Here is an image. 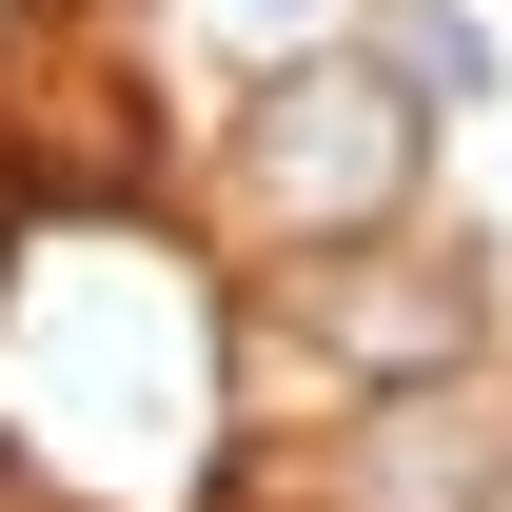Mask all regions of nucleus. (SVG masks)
Masks as SVG:
<instances>
[{
    "label": "nucleus",
    "mask_w": 512,
    "mask_h": 512,
    "mask_svg": "<svg viewBox=\"0 0 512 512\" xmlns=\"http://www.w3.org/2000/svg\"><path fill=\"white\" fill-rule=\"evenodd\" d=\"M394 79H414V99H473V79H493V20H473V0H414V20H394Z\"/></svg>",
    "instance_id": "39448f33"
},
{
    "label": "nucleus",
    "mask_w": 512,
    "mask_h": 512,
    "mask_svg": "<svg viewBox=\"0 0 512 512\" xmlns=\"http://www.w3.org/2000/svg\"><path fill=\"white\" fill-rule=\"evenodd\" d=\"M0 434L79 493H197L217 473V316L158 237H40L0 276Z\"/></svg>",
    "instance_id": "f257e3e1"
},
{
    "label": "nucleus",
    "mask_w": 512,
    "mask_h": 512,
    "mask_svg": "<svg viewBox=\"0 0 512 512\" xmlns=\"http://www.w3.org/2000/svg\"><path fill=\"white\" fill-rule=\"evenodd\" d=\"M237 197L276 217V237H316V256L375 237L394 197H414V79L335 60V40H316V60H276V79L237 99Z\"/></svg>",
    "instance_id": "f03ea898"
},
{
    "label": "nucleus",
    "mask_w": 512,
    "mask_h": 512,
    "mask_svg": "<svg viewBox=\"0 0 512 512\" xmlns=\"http://www.w3.org/2000/svg\"><path fill=\"white\" fill-rule=\"evenodd\" d=\"M296 335H316L335 375H453V355H473V276L335 237V276H296Z\"/></svg>",
    "instance_id": "7ed1b4c3"
},
{
    "label": "nucleus",
    "mask_w": 512,
    "mask_h": 512,
    "mask_svg": "<svg viewBox=\"0 0 512 512\" xmlns=\"http://www.w3.org/2000/svg\"><path fill=\"white\" fill-rule=\"evenodd\" d=\"M0 20H20V0H0Z\"/></svg>",
    "instance_id": "423d86ee"
},
{
    "label": "nucleus",
    "mask_w": 512,
    "mask_h": 512,
    "mask_svg": "<svg viewBox=\"0 0 512 512\" xmlns=\"http://www.w3.org/2000/svg\"><path fill=\"white\" fill-rule=\"evenodd\" d=\"M335 20H355V0H178V40H217L237 79H276V60H316Z\"/></svg>",
    "instance_id": "20e7f679"
}]
</instances>
